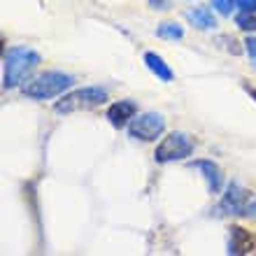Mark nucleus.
I'll return each mask as SVG.
<instances>
[{"label":"nucleus","instance_id":"f257e3e1","mask_svg":"<svg viewBox=\"0 0 256 256\" xmlns=\"http://www.w3.org/2000/svg\"><path fill=\"white\" fill-rule=\"evenodd\" d=\"M42 63L40 54L30 47H14L5 54V70H2V86L14 88L30 77L35 68Z\"/></svg>","mask_w":256,"mask_h":256},{"label":"nucleus","instance_id":"f03ea898","mask_svg":"<svg viewBox=\"0 0 256 256\" xmlns=\"http://www.w3.org/2000/svg\"><path fill=\"white\" fill-rule=\"evenodd\" d=\"M72 84H74L72 74L44 72L40 77H35L33 82H28L26 86L21 88V94L26 96V98H33V100H49V98H56V96L66 94Z\"/></svg>","mask_w":256,"mask_h":256},{"label":"nucleus","instance_id":"7ed1b4c3","mask_svg":"<svg viewBox=\"0 0 256 256\" xmlns=\"http://www.w3.org/2000/svg\"><path fill=\"white\" fill-rule=\"evenodd\" d=\"M110 91L105 86H82L70 91L68 96H63L61 100L54 105V110L58 114H70V112H80V110H91L98 108L108 100Z\"/></svg>","mask_w":256,"mask_h":256},{"label":"nucleus","instance_id":"20e7f679","mask_svg":"<svg viewBox=\"0 0 256 256\" xmlns=\"http://www.w3.org/2000/svg\"><path fill=\"white\" fill-rule=\"evenodd\" d=\"M194 147L196 142L191 140L186 133H170L168 138H163L161 144L156 147L154 152V158L156 163H172V161H184L186 156L194 154Z\"/></svg>","mask_w":256,"mask_h":256},{"label":"nucleus","instance_id":"39448f33","mask_svg":"<svg viewBox=\"0 0 256 256\" xmlns=\"http://www.w3.org/2000/svg\"><path fill=\"white\" fill-rule=\"evenodd\" d=\"M163 130H166V119L158 112H142L128 124V135L142 142H154Z\"/></svg>","mask_w":256,"mask_h":256},{"label":"nucleus","instance_id":"423d86ee","mask_svg":"<svg viewBox=\"0 0 256 256\" xmlns=\"http://www.w3.org/2000/svg\"><path fill=\"white\" fill-rule=\"evenodd\" d=\"M247 205H250V202H247V191L238 182H230L228 186H226V194H224L216 212H219V214H230V216H242L244 212H247Z\"/></svg>","mask_w":256,"mask_h":256},{"label":"nucleus","instance_id":"0eeeda50","mask_svg":"<svg viewBox=\"0 0 256 256\" xmlns=\"http://www.w3.org/2000/svg\"><path fill=\"white\" fill-rule=\"evenodd\" d=\"M194 168H198L208 182V189L210 194H219L224 189V175H222V168L216 166L214 161H208V158H200V161H194L191 163Z\"/></svg>","mask_w":256,"mask_h":256},{"label":"nucleus","instance_id":"6e6552de","mask_svg":"<svg viewBox=\"0 0 256 256\" xmlns=\"http://www.w3.org/2000/svg\"><path fill=\"white\" fill-rule=\"evenodd\" d=\"M138 114V105L133 100H119L114 105H110L108 119L114 128H124L126 124H130V119Z\"/></svg>","mask_w":256,"mask_h":256},{"label":"nucleus","instance_id":"1a4fd4ad","mask_svg":"<svg viewBox=\"0 0 256 256\" xmlns=\"http://www.w3.org/2000/svg\"><path fill=\"white\" fill-rule=\"evenodd\" d=\"M252 252V238L250 233L240 226L230 228V240H228V254H247Z\"/></svg>","mask_w":256,"mask_h":256},{"label":"nucleus","instance_id":"9d476101","mask_svg":"<svg viewBox=\"0 0 256 256\" xmlns=\"http://www.w3.org/2000/svg\"><path fill=\"white\" fill-rule=\"evenodd\" d=\"M144 63H147V68H149V70H152V72H154L161 82H172V77H175V74H172L170 66L163 61L158 54H154V52H147V54H144Z\"/></svg>","mask_w":256,"mask_h":256},{"label":"nucleus","instance_id":"9b49d317","mask_svg":"<svg viewBox=\"0 0 256 256\" xmlns=\"http://www.w3.org/2000/svg\"><path fill=\"white\" fill-rule=\"evenodd\" d=\"M186 19H189L196 28H200V30H210V28L216 26L214 14H212V10H208V7H196V10H189V12H186Z\"/></svg>","mask_w":256,"mask_h":256},{"label":"nucleus","instance_id":"f8f14e48","mask_svg":"<svg viewBox=\"0 0 256 256\" xmlns=\"http://www.w3.org/2000/svg\"><path fill=\"white\" fill-rule=\"evenodd\" d=\"M156 35L163 38V40H182L184 28L180 24H175V21H166V24H161V26L156 28Z\"/></svg>","mask_w":256,"mask_h":256},{"label":"nucleus","instance_id":"ddd939ff","mask_svg":"<svg viewBox=\"0 0 256 256\" xmlns=\"http://www.w3.org/2000/svg\"><path fill=\"white\" fill-rule=\"evenodd\" d=\"M238 28L240 30H256V14L254 12H242V14H238V19H236Z\"/></svg>","mask_w":256,"mask_h":256},{"label":"nucleus","instance_id":"4468645a","mask_svg":"<svg viewBox=\"0 0 256 256\" xmlns=\"http://www.w3.org/2000/svg\"><path fill=\"white\" fill-rule=\"evenodd\" d=\"M236 5H238V0H212V7H214L222 16H230V12H233Z\"/></svg>","mask_w":256,"mask_h":256},{"label":"nucleus","instance_id":"2eb2a0df","mask_svg":"<svg viewBox=\"0 0 256 256\" xmlns=\"http://www.w3.org/2000/svg\"><path fill=\"white\" fill-rule=\"evenodd\" d=\"M244 52H247V58H250L252 68L256 70V38H247L244 40Z\"/></svg>","mask_w":256,"mask_h":256},{"label":"nucleus","instance_id":"dca6fc26","mask_svg":"<svg viewBox=\"0 0 256 256\" xmlns=\"http://www.w3.org/2000/svg\"><path fill=\"white\" fill-rule=\"evenodd\" d=\"M238 7L242 12H254L256 14V0H238Z\"/></svg>","mask_w":256,"mask_h":256},{"label":"nucleus","instance_id":"f3484780","mask_svg":"<svg viewBox=\"0 0 256 256\" xmlns=\"http://www.w3.org/2000/svg\"><path fill=\"white\" fill-rule=\"evenodd\" d=\"M244 216H250V219H256V200H252L250 205H247V212H244Z\"/></svg>","mask_w":256,"mask_h":256},{"label":"nucleus","instance_id":"a211bd4d","mask_svg":"<svg viewBox=\"0 0 256 256\" xmlns=\"http://www.w3.org/2000/svg\"><path fill=\"white\" fill-rule=\"evenodd\" d=\"M149 2H152V5H154L156 10H170V7H168V2H166V0H149Z\"/></svg>","mask_w":256,"mask_h":256},{"label":"nucleus","instance_id":"6ab92c4d","mask_svg":"<svg viewBox=\"0 0 256 256\" xmlns=\"http://www.w3.org/2000/svg\"><path fill=\"white\" fill-rule=\"evenodd\" d=\"M244 88H247V94H250L252 98H254V100H256V88H252V86H244Z\"/></svg>","mask_w":256,"mask_h":256}]
</instances>
